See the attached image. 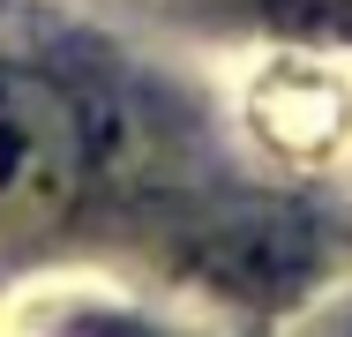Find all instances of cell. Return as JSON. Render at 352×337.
Listing matches in <instances>:
<instances>
[{
  "mask_svg": "<svg viewBox=\"0 0 352 337\" xmlns=\"http://www.w3.org/2000/svg\"><path fill=\"white\" fill-rule=\"evenodd\" d=\"M82 128L60 90L30 75H0V225H30L75 188Z\"/></svg>",
  "mask_w": 352,
  "mask_h": 337,
  "instance_id": "6da1fadb",
  "label": "cell"
},
{
  "mask_svg": "<svg viewBox=\"0 0 352 337\" xmlns=\"http://www.w3.org/2000/svg\"><path fill=\"white\" fill-rule=\"evenodd\" d=\"M263 15L300 38H352V0H263Z\"/></svg>",
  "mask_w": 352,
  "mask_h": 337,
  "instance_id": "7a4b0ae2",
  "label": "cell"
},
{
  "mask_svg": "<svg viewBox=\"0 0 352 337\" xmlns=\"http://www.w3.org/2000/svg\"><path fill=\"white\" fill-rule=\"evenodd\" d=\"M75 337H150L142 323H120V315H98V323H82Z\"/></svg>",
  "mask_w": 352,
  "mask_h": 337,
  "instance_id": "3957f363",
  "label": "cell"
}]
</instances>
